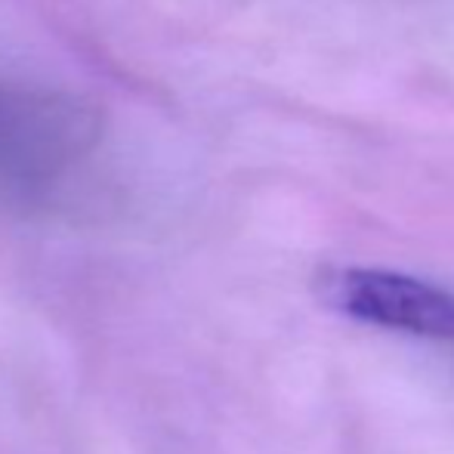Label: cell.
I'll return each mask as SVG.
<instances>
[{
	"mask_svg": "<svg viewBox=\"0 0 454 454\" xmlns=\"http://www.w3.org/2000/svg\"><path fill=\"white\" fill-rule=\"evenodd\" d=\"M325 297L353 322L454 343V291L418 275L349 266L331 275Z\"/></svg>",
	"mask_w": 454,
	"mask_h": 454,
	"instance_id": "6da1fadb",
	"label": "cell"
}]
</instances>
